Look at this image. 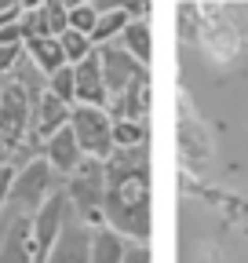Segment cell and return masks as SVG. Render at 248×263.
Masks as SVG:
<instances>
[{
	"mask_svg": "<svg viewBox=\"0 0 248 263\" xmlns=\"http://www.w3.org/2000/svg\"><path fill=\"white\" fill-rule=\"evenodd\" d=\"M102 219L135 245H150L153 205H150V157L146 146L113 150L106 157V197Z\"/></svg>",
	"mask_w": 248,
	"mask_h": 263,
	"instance_id": "1",
	"label": "cell"
},
{
	"mask_svg": "<svg viewBox=\"0 0 248 263\" xmlns=\"http://www.w3.org/2000/svg\"><path fill=\"white\" fill-rule=\"evenodd\" d=\"M102 197H106V161L84 157L77 168L66 176V201H70V209L91 230H95V227H106V219H102Z\"/></svg>",
	"mask_w": 248,
	"mask_h": 263,
	"instance_id": "2",
	"label": "cell"
},
{
	"mask_svg": "<svg viewBox=\"0 0 248 263\" xmlns=\"http://www.w3.org/2000/svg\"><path fill=\"white\" fill-rule=\"evenodd\" d=\"M70 132L77 136L84 157L106 161L113 154V117L106 106H73L70 110Z\"/></svg>",
	"mask_w": 248,
	"mask_h": 263,
	"instance_id": "3",
	"label": "cell"
},
{
	"mask_svg": "<svg viewBox=\"0 0 248 263\" xmlns=\"http://www.w3.org/2000/svg\"><path fill=\"white\" fill-rule=\"evenodd\" d=\"M70 212L73 209L66 201V194L55 190V194H48V201L29 216V227H33V263H48V256H51V249H55V241L62 234V223H66Z\"/></svg>",
	"mask_w": 248,
	"mask_h": 263,
	"instance_id": "4",
	"label": "cell"
},
{
	"mask_svg": "<svg viewBox=\"0 0 248 263\" xmlns=\"http://www.w3.org/2000/svg\"><path fill=\"white\" fill-rule=\"evenodd\" d=\"M48 194L51 190V164L44 157H33V161H26L22 168L15 172V183H11V194H8V201L26 209L29 216H33L44 201H48Z\"/></svg>",
	"mask_w": 248,
	"mask_h": 263,
	"instance_id": "5",
	"label": "cell"
},
{
	"mask_svg": "<svg viewBox=\"0 0 248 263\" xmlns=\"http://www.w3.org/2000/svg\"><path fill=\"white\" fill-rule=\"evenodd\" d=\"M99 59H102V81H106V99L113 103V99H120L124 91H128L146 70L124 51V48H117V44H110V48H99ZM106 103V106H110Z\"/></svg>",
	"mask_w": 248,
	"mask_h": 263,
	"instance_id": "6",
	"label": "cell"
},
{
	"mask_svg": "<svg viewBox=\"0 0 248 263\" xmlns=\"http://www.w3.org/2000/svg\"><path fill=\"white\" fill-rule=\"evenodd\" d=\"M48 263H91V227L70 212L66 223H62V234L48 256Z\"/></svg>",
	"mask_w": 248,
	"mask_h": 263,
	"instance_id": "7",
	"label": "cell"
},
{
	"mask_svg": "<svg viewBox=\"0 0 248 263\" xmlns=\"http://www.w3.org/2000/svg\"><path fill=\"white\" fill-rule=\"evenodd\" d=\"M70 110L73 106H66L62 99H55L48 88L37 95V103H33V124H29V143H37L40 150H44V143L55 136V132H62L70 124Z\"/></svg>",
	"mask_w": 248,
	"mask_h": 263,
	"instance_id": "8",
	"label": "cell"
},
{
	"mask_svg": "<svg viewBox=\"0 0 248 263\" xmlns=\"http://www.w3.org/2000/svg\"><path fill=\"white\" fill-rule=\"evenodd\" d=\"M179 150H182L186 164H190L194 172L204 168V161H208V154H212L201 121L190 114V106H182V99H179Z\"/></svg>",
	"mask_w": 248,
	"mask_h": 263,
	"instance_id": "9",
	"label": "cell"
},
{
	"mask_svg": "<svg viewBox=\"0 0 248 263\" xmlns=\"http://www.w3.org/2000/svg\"><path fill=\"white\" fill-rule=\"evenodd\" d=\"M77 70V106H106V81H102V59H99V48L91 51Z\"/></svg>",
	"mask_w": 248,
	"mask_h": 263,
	"instance_id": "10",
	"label": "cell"
},
{
	"mask_svg": "<svg viewBox=\"0 0 248 263\" xmlns=\"http://www.w3.org/2000/svg\"><path fill=\"white\" fill-rule=\"evenodd\" d=\"M40 157L51 164V172H62V176H70V172L77 168V164L84 161V150H80L77 136H73V132H70V124H66L62 132H55V136L44 143Z\"/></svg>",
	"mask_w": 248,
	"mask_h": 263,
	"instance_id": "11",
	"label": "cell"
},
{
	"mask_svg": "<svg viewBox=\"0 0 248 263\" xmlns=\"http://www.w3.org/2000/svg\"><path fill=\"white\" fill-rule=\"evenodd\" d=\"M0 263H33V227H29V216H18L4 241H0Z\"/></svg>",
	"mask_w": 248,
	"mask_h": 263,
	"instance_id": "12",
	"label": "cell"
},
{
	"mask_svg": "<svg viewBox=\"0 0 248 263\" xmlns=\"http://www.w3.org/2000/svg\"><path fill=\"white\" fill-rule=\"evenodd\" d=\"M146 106H150V73H142L128 91H124L120 99H113V103L106 106L113 121H139L146 117Z\"/></svg>",
	"mask_w": 248,
	"mask_h": 263,
	"instance_id": "13",
	"label": "cell"
},
{
	"mask_svg": "<svg viewBox=\"0 0 248 263\" xmlns=\"http://www.w3.org/2000/svg\"><path fill=\"white\" fill-rule=\"evenodd\" d=\"M117 48H124L142 70H150V62H153V29H150V22L146 18H132L128 26H124Z\"/></svg>",
	"mask_w": 248,
	"mask_h": 263,
	"instance_id": "14",
	"label": "cell"
},
{
	"mask_svg": "<svg viewBox=\"0 0 248 263\" xmlns=\"http://www.w3.org/2000/svg\"><path fill=\"white\" fill-rule=\"evenodd\" d=\"M22 51H26L29 62H33V70L44 73V77H51L55 70L66 66V55H62L58 37H29V41L22 44Z\"/></svg>",
	"mask_w": 248,
	"mask_h": 263,
	"instance_id": "15",
	"label": "cell"
},
{
	"mask_svg": "<svg viewBox=\"0 0 248 263\" xmlns=\"http://www.w3.org/2000/svg\"><path fill=\"white\" fill-rule=\"evenodd\" d=\"M95 8H99V22H95V29H91V44L110 48V44L120 41L124 26H128L132 18H128V11H124V4H95Z\"/></svg>",
	"mask_w": 248,
	"mask_h": 263,
	"instance_id": "16",
	"label": "cell"
},
{
	"mask_svg": "<svg viewBox=\"0 0 248 263\" xmlns=\"http://www.w3.org/2000/svg\"><path fill=\"white\" fill-rule=\"evenodd\" d=\"M128 238L117 234L113 227H95L91 230V263H120L128 252Z\"/></svg>",
	"mask_w": 248,
	"mask_h": 263,
	"instance_id": "17",
	"label": "cell"
},
{
	"mask_svg": "<svg viewBox=\"0 0 248 263\" xmlns=\"http://www.w3.org/2000/svg\"><path fill=\"white\" fill-rule=\"evenodd\" d=\"M204 44H208V51L215 55V59H234V51H237V33L226 26V22H219V18H215L212 22V29L204 33Z\"/></svg>",
	"mask_w": 248,
	"mask_h": 263,
	"instance_id": "18",
	"label": "cell"
},
{
	"mask_svg": "<svg viewBox=\"0 0 248 263\" xmlns=\"http://www.w3.org/2000/svg\"><path fill=\"white\" fill-rule=\"evenodd\" d=\"M58 44H62V55H66V66H80L91 51H95L91 37H88V33H77V29H66L58 37Z\"/></svg>",
	"mask_w": 248,
	"mask_h": 263,
	"instance_id": "19",
	"label": "cell"
},
{
	"mask_svg": "<svg viewBox=\"0 0 248 263\" xmlns=\"http://www.w3.org/2000/svg\"><path fill=\"white\" fill-rule=\"evenodd\" d=\"M48 91L55 99H62L66 106H77V70L73 66H62V70H55L48 77Z\"/></svg>",
	"mask_w": 248,
	"mask_h": 263,
	"instance_id": "20",
	"label": "cell"
},
{
	"mask_svg": "<svg viewBox=\"0 0 248 263\" xmlns=\"http://www.w3.org/2000/svg\"><path fill=\"white\" fill-rule=\"evenodd\" d=\"M146 146V124L139 121H113V150Z\"/></svg>",
	"mask_w": 248,
	"mask_h": 263,
	"instance_id": "21",
	"label": "cell"
},
{
	"mask_svg": "<svg viewBox=\"0 0 248 263\" xmlns=\"http://www.w3.org/2000/svg\"><path fill=\"white\" fill-rule=\"evenodd\" d=\"M70 29H77V33H88L91 37V29H95V22H99V8L95 4H70Z\"/></svg>",
	"mask_w": 248,
	"mask_h": 263,
	"instance_id": "22",
	"label": "cell"
},
{
	"mask_svg": "<svg viewBox=\"0 0 248 263\" xmlns=\"http://www.w3.org/2000/svg\"><path fill=\"white\" fill-rule=\"evenodd\" d=\"M22 48H0V81H8L11 73H15V66L22 62Z\"/></svg>",
	"mask_w": 248,
	"mask_h": 263,
	"instance_id": "23",
	"label": "cell"
},
{
	"mask_svg": "<svg viewBox=\"0 0 248 263\" xmlns=\"http://www.w3.org/2000/svg\"><path fill=\"white\" fill-rule=\"evenodd\" d=\"M15 164H0V209L8 205V194H11V183H15Z\"/></svg>",
	"mask_w": 248,
	"mask_h": 263,
	"instance_id": "24",
	"label": "cell"
},
{
	"mask_svg": "<svg viewBox=\"0 0 248 263\" xmlns=\"http://www.w3.org/2000/svg\"><path fill=\"white\" fill-rule=\"evenodd\" d=\"M120 263H153V252H150V245H135V241H132Z\"/></svg>",
	"mask_w": 248,
	"mask_h": 263,
	"instance_id": "25",
	"label": "cell"
}]
</instances>
